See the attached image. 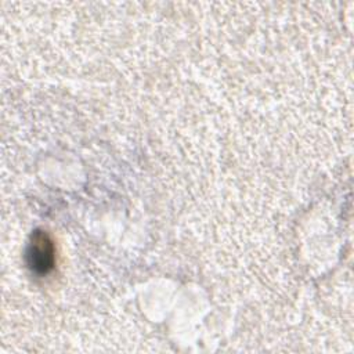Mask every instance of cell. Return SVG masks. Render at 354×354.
<instances>
[{
    "label": "cell",
    "mask_w": 354,
    "mask_h": 354,
    "mask_svg": "<svg viewBox=\"0 0 354 354\" xmlns=\"http://www.w3.org/2000/svg\"><path fill=\"white\" fill-rule=\"evenodd\" d=\"M54 260V243L50 235L41 230L35 231L26 249V261L29 268L37 275H46L53 270Z\"/></svg>",
    "instance_id": "6da1fadb"
}]
</instances>
